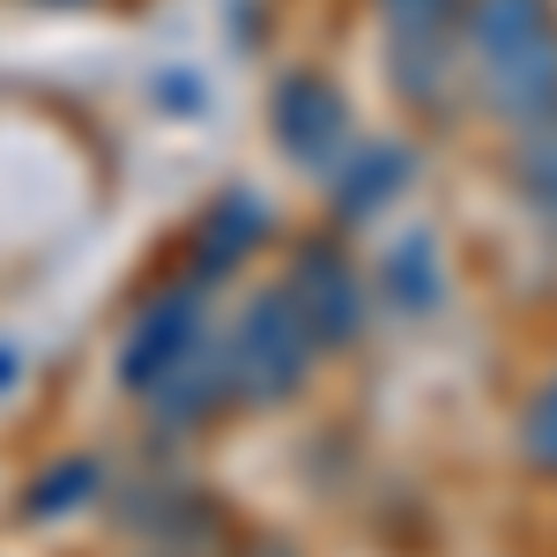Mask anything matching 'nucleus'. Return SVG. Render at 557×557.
I'll return each mask as SVG.
<instances>
[{
  "label": "nucleus",
  "instance_id": "nucleus-1",
  "mask_svg": "<svg viewBox=\"0 0 557 557\" xmlns=\"http://www.w3.org/2000/svg\"><path fill=\"white\" fill-rule=\"evenodd\" d=\"M215 349H223V380H231L238 409H283V401H298L312 364H320V343L305 335V320H298V305H290L283 283H268V290H253V298L238 305L231 335H215Z\"/></svg>",
  "mask_w": 557,
  "mask_h": 557
},
{
  "label": "nucleus",
  "instance_id": "nucleus-2",
  "mask_svg": "<svg viewBox=\"0 0 557 557\" xmlns=\"http://www.w3.org/2000/svg\"><path fill=\"white\" fill-rule=\"evenodd\" d=\"M283 290L298 305L305 335L320 343V357H327V349H357L364 320H372V283L357 275V260H349L335 238H298Z\"/></svg>",
  "mask_w": 557,
  "mask_h": 557
},
{
  "label": "nucleus",
  "instance_id": "nucleus-3",
  "mask_svg": "<svg viewBox=\"0 0 557 557\" xmlns=\"http://www.w3.org/2000/svg\"><path fill=\"white\" fill-rule=\"evenodd\" d=\"M112 520L141 535L157 557H223L231 550V528H223V506L209 491L178 483V475H141L112 498Z\"/></svg>",
  "mask_w": 557,
  "mask_h": 557
},
{
  "label": "nucleus",
  "instance_id": "nucleus-4",
  "mask_svg": "<svg viewBox=\"0 0 557 557\" xmlns=\"http://www.w3.org/2000/svg\"><path fill=\"white\" fill-rule=\"evenodd\" d=\"M209 343V290H194V283H172V290H157V298L141 305L127 320V335H120V357H112V380L127 401H141L149 386L178 372L194 349Z\"/></svg>",
  "mask_w": 557,
  "mask_h": 557
},
{
  "label": "nucleus",
  "instance_id": "nucleus-5",
  "mask_svg": "<svg viewBox=\"0 0 557 557\" xmlns=\"http://www.w3.org/2000/svg\"><path fill=\"white\" fill-rule=\"evenodd\" d=\"M268 134H275V149H283L298 172H327L349 141H357V134H349L343 89L327 83V75H312V67H298V75L275 83V97H268Z\"/></svg>",
  "mask_w": 557,
  "mask_h": 557
},
{
  "label": "nucleus",
  "instance_id": "nucleus-6",
  "mask_svg": "<svg viewBox=\"0 0 557 557\" xmlns=\"http://www.w3.org/2000/svg\"><path fill=\"white\" fill-rule=\"evenodd\" d=\"M275 238V215H268V194L253 186H231V194H215L209 215H194V260H186V283L194 290H215V283H231L246 260L260 253Z\"/></svg>",
  "mask_w": 557,
  "mask_h": 557
},
{
  "label": "nucleus",
  "instance_id": "nucleus-7",
  "mask_svg": "<svg viewBox=\"0 0 557 557\" xmlns=\"http://www.w3.org/2000/svg\"><path fill=\"white\" fill-rule=\"evenodd\" d=\"M320 178H327V215H335L343 231H357V223L386 215L401 194H409L417 157H409L401 141H349V149H343V157H335Z\"/></svg>",
  "mask_w": 557,
  "mask_h": 557
},
{
  "label": "nucleus",
  "instance_id": "nucleus-8",
  "mask_svg": "<svg viewBox=\"0 0 557 557\" xmlns=\"http://www.w3.org/2000/svg\"><path fill=\"white\" fill-rule=\"evenodd\" d=\"M223 409H238V401H231V380H223V349H215V335L194 349L178 372H164V380L141 394V417H149L157 438H201Z\"/></svg>",
  "mask_w": 557,
  "mask_h": 557
},
{
  "label": "nucleus",
  "instance_id": "nucleus-9",
  "mask_svg": "<svg viewBox=\"0 0 557 557\" xmlns=\"http://www.w3.org/2000/svg\"><path fill=\"white\" fill-rule=\"evenodd\" d=\"M543 38H557V0H461V15H454L461 75H483Z\"/></svg>",
  "mask_w": 557,
  "mask_h": 557
},
{
  "label": "nucleus",
  "instance_id": "nucleus-10",
  "mask_svg": "<svg viewBox=\"0 0 557 557\" xmlns=\"http://www.w3.org/2000/svg\"><path fill=\"white\" fill-rule=\"evenodd\" d=\"M386 83H394V97H401L409 112H431V120L454 112V97L469 89L454 30H446V38H386Z\"/></svg>",
  "mask_w": 557,
  "mask_h": 557
},
{
  "label": "nucleus",
  "instance_id": "nucleus-11",
  "mask_svg": "<svg viewBox=\"0 0 557 557\" xmlns=\"http://www.w3.org/2000/svg\"><path fill=\"white\" fill-rule=\"evenodd\" d=\"M104 483H112V469H104V454H97V446L52 454V461L23 483V520H30V528H60V520L89 513V506L104 498Z\"/></svg>",
  "mask_w": 557,
  "mask_h": 557
},
{
  "label": "nucleus",
  "instance_id": "nucleus-12",
  "mask_svg": "<svg viewBox=\"0 0 557 557\" xmlns=\"http://www.w3.org/2000/svg\"><path fill=\"white\" fill-rule=\"evenodd\" d=\"M372 290H380L394 312H409V320L438 312V298H446V260H438V238H431V231H401V238L380 253V268H372Z\"/></svg>",
  "mask_w": 557,
  "mask_h": 557
},
{
  "label": "nucleus",
  "instance_id": "nucleus-13",
  "mask_svg": "<svg viewBox=\"0 0 557 557\" xmlns=\"http://www.w3.org/2000/svg\"><path fill=\"white\" fill-rule=\"evenodd\" d=\"M506 186H513L520 209H528V223L557 238V120L513 127V149H506Z\"/></svg>",
  "mask_w": 557,
  "mask_h": 557
},
{
  "label": "nucleus",
  "instance_id": "nucleus-14",
  "mask_svg": "<svg viewBox=\"0 0 557 557\" xmlns=\"http://www.w3.org/2000/svg\"><path fill=\"white\" fill-rule=\"evenodd\" d=\"M513 454L535 483H557V364L535 380V394L520 401L513 417Z\"/></svg>",
  "mask_w": 557,
  "mask_h": 557
},
{
  "label": "nucleus",
  "instance_id": "nucleus-15",
  "mask_svg": "<svg viewBox=\"0 0 557 557\" xmlns=\"http://www.w3.org/2000/svg\"><path fill=\"white\" fill-rule=\"evenodd\" d=\"M372 8H380L386 38H446L461 15V0H372Z\"/></svg>",
  "mask_w": 557,
  "mask_h": 557
},
{
  "label": "nucleus",
  "instance_id": "nucleus-16",
  "mask_svg": "<svg viewBox=\"0 0 557 557\" xmlns=\"http://www.w3.org/2000/svg\"><path fill=\"white\" fill-rule=\"evenodd\" d=\"M164 112H201V83H194V75H164Z\"/></svg>",
  "mask_w": 557,
  "mask_h": 557
},
{
  "label": "nucleus",
  "instance_id": "nucleus-17",
  "mask_svg": "<svg viewBox=\"0 0 557 557\" xmlns=\"http://www.w3.org/2000/svg\"><path fill=\"white\" fill-rule=\"evenodd\" d=\"M223 557H305L290 535H253V543H238V550H223Z\"/></svg>",
  "mask_w": 557,
  "mask_h": 557
},
{
  "label": "nucleus",
  "instance_id": "nucleus-18",
  "mask_svg": "<svg viewBox=\"0 0 557 557\" xmlns=\"http://www.w3.org/2000/svg\"><path fill=\"white\" fill-rule=\"evenodd\" d=\"M23 372H30V357H23L15 343H0V394H15V386H23Z\"/></svg>",
  "mask_w": 557,
  "mask_h": 557
},
{
  "label": "nucleus",
  "instance_id": "nucleus-19",
  "mask_svg": "<svg viewBox=\"0 0 557 557\" xmlns=\"http://www.w3.org/2000/svg\"><path fill=\"white\" fill-rule=\"evenodd\" d=\"M149 557H157V550H149Z\"/></svg>",
  "mask_w": 557,
  "mask_h": 557
}]
</instances>
